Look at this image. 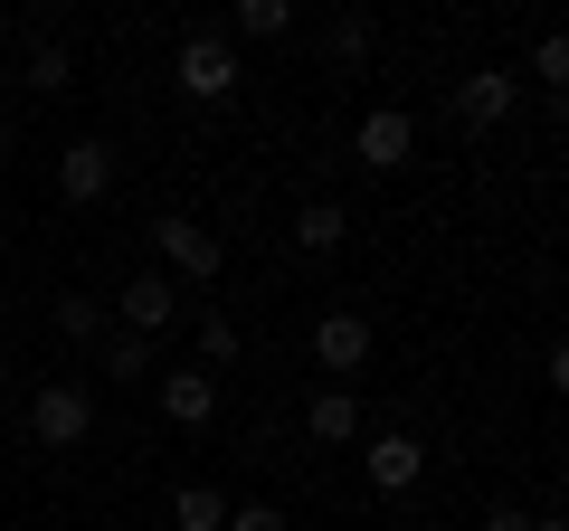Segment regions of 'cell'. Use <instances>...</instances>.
Instances as JSON below:
<instances>
[{
    "mask_svg": "<svg viewBox=\"0 0 569 531\" xmlns=\"http://www.w3.org/2000/svg\"><path fill=\"white\" fill-rule=\"evenodd\" d=\"M152 247H162V266H171V275H190V285H219V266H228L219 228L181 219V209H162V219H152Z\"/></svg>",
    "mask_w": 569,
    "mask_h": 531,
    "instance_id": "1",
    "label": "cell"
},
{
    "mask_svg": "<svg viewBox=\"0 0 569 531\" xmlns=\"http://www.w3.org/2000/svg\"><path fill=\"white\" fill-rule=\"evenodd\" d=\"M29 428H39V447H86V437H96V389L86 380H48L39 399H29Z\"/></svg>",
    "mask_w": 569,
    "mask_h": 531,
    "instance_id": "2",
    "label": "cell"
},
{
    "mask_svg": "<svg viewBox=\"0 0 569 531\" xmlns=\"http://www.w3.org/2000/svg\"><path fill=\"white\" fill-rule=\"evenodd\" d=\"M171 77H181V96L228 104V96H238V48H228L219 29H190V39H181V58H171Z\"/></svg>",
    "mask_w": 569,
    "mask_h": 531,
    "instance_id": "3",
    "label": "cell"
},
{
    "mask_svg": "<svg viewBox=\"0 0 569 531\" xmlns=\"http://www.w3.org/2000/svg\"><path fill=\"white\" fill-rule=\"evenodd\" d=\"M351 152H361V171H399L408 152H418V114H408V104H370L361 133H351Z\"/></svg>",
    "mask_w": 569,
    "mask_h": 531,
    "instance_id": "4",
    "label": "cell"
},
{
    "mask_svg": "<svg viewBox=\"0 0 569 531\" xmlns=\"http://www.w3.org/2000/svg\"><path fill=\"white\" fill-rule=\"evenodd\" d=\"M104 190H114V143H96V133L67 143V152H58V200H67V209H96Z\"/></svg>",
    "mask_w": 569,
    "mask_h": 531,
    "instance_id": "5",
    "label": "cell"
},
{
    "mask_svg": "<svg viewBox=\"0 0 569 531\" xmlns=\"http://www.w3.org/2000/svg\"><path fill=\"white\" fill-rule=\"evenodd\" d=\"M361 474H370V493H408V484L427 474V447H418L408 428H380V437L361 447Z\"/></svg>",
    "mask_w": 569,
    "mask_h": 531,
    "instance_id": "6",
    "label": "cell"
},
{
    "mask_svg": "<svg viewBox=\"0 0 569 531\" xmlns=\"http://www.w3.org/2000/svg\"><path fill=\"white\" fill-rule=\"evenodd\" d=\"M313 361H323L332 380H351V370L370 361V313H323V323H313Z\"/></svg>",
    "mask_w": 569,
    "mask_h": 531,
    "instance_id": "7",
    "label": "cell"
},
{
    "mask_svg": "<svg viewBox=\"0 0 569 531\" xmlns=\"http://www.w3.org/2000/svg\"><path fill=\"white\" fill-rule=\"evenodd\" d=\"M114 313H123V332H142V342H152V332H162L171 313H181V285H171V275H133Z\"/></svg>",
    "mask_w": 569,
    "mask_h": 531,
    "instance_id": "8",
    "label": "cell"
},
{
    "mask_svg": "<svg viewBox=\"0 0 569 531\" xmlns=\"http://www.w3.org/2000/svg\"><path fill=\"white\" fill-rule=\"evenodd\" d=\"M162 418L171 428H209L219 418V380L209 370H162Z\"/></svg>",
    "mask_w": 569,
    "mask_h": 531,
    "instance_id": "9",
    "label": "cell"
},
{
    "mask_svg": "<svg viewBox=\"0 0 569 531\" xmlns=\"http://www.w3.org/2000/svg\"><path fill=\"white\" fill-rule=\"evenodd\" d=\"M456 114H466L475 133H485V123H503V114H512V67H475V77L456 86Z\"/></svg>",
    "mask_w": 569,
    "mask_h": 531,
    "instance_id": "10",
    "label": "cell"
},
{
    "mask_svg": "<svg viewBox=\"0 0 569 531\" xmlns=\"http://www.w3.org/2000/svg\"><path fill=\"white\" fill-rule=\"evenodd\" d=\"M305 428H313V447H351V437H361V399H351V389H323L305 409Z\"/></svg>",
    "mask_w": 569,
    "mask_h": 531,
    "instance_id": "11",
    "label": "cell"
},
{
    "mask_svg": "<svg viewBox=\"0 0 569 531\" xmlns=\"http://www.w3.org/2000/svg\"><path fill=\"white\" fill-rule=\"evenodd\" d=\"M342 238H351L342 200H305V209H295V247H305V257H332Z\"/></svg>",
    "mask_w": 569,
    "mask_h": 531,
    "instance_id": "12",
    "label": "cell"
},
{
    "mask_svg": "<svg viewBox=\"0 0 569 531\" xmlns=\"http://www.w3.org/2000/svg\"><path fill=\"white\" fill-rule=\"evenodd\" d=\"M171 522L181 531H228V493L219 484H181L171 493Z\"/></svg>",
    "mask_w": 569,
    "mask_h": 531,
    "instance_id": "13",
    "label": "cell"
},
{
    "mask_svg": "<svg viewBox=\"0 0 569 531\" xmlns=\"http://www.w3.org/2000/svg\"><path fill=\"white\" fill-rule=\"evenodd\" d=\"M96 361H104V380H152V342L142 332H104Z\"/></svg>",
    "mask_w": 569,
    "mask_h": 531,
    "instance_id": "14",
    "label": "cell"
},
{
    "mask_svg": "<svg viewBox=\"0 0 569 531\" xmlns=\"http://www.w3.org/2000/svg\"><path fill=\"white\" fill-rule=\"evenodd\" d=\"M58 342H77V351L104 342V304L96 294H58Z\"/></svg>",
    "mask_w": 569,
    "mask_h": 531,
    "instance_id": "15",
    "label": "cell"
},
{
    "mask_svg": "<svg viewBox=\"0 0 569 531\" xmlns=\"http://www.w3.org/2000/svg\"><path fill=\"white\" fill-rule=\"evenodd\" d=\"M228 29H238V39H284V29H295V10H284V0H238V10H228Z\"/></svg>",
    "mask_w": 569,
    "mask_h": 531,
    "instance_id": "16",
    "label": "cell"
},
{
    "mask_svg": "<svg viewBox=\"0 0 569 531\" xmlns=\"http://www.w3.org/2000/svg\"><path fill=\"white\" fill-rule=\"evenodd\" d=\"M29 86H39V96H67V86H77V58H67V39L29 48Z\"/></svg>",
    "mask_w": 569,
    "mask_h": 531,
    "instance_id": "17",
    "label": "cell"
},
{
    "mask_svg": "<svg viewBox=\"0 0 569 531\" xmlns=\"http://www.w3.org/2000/svg\"><path fill=\"white\" fill-rule=\"evenodd\" d=\"M370 39H380V29H370V10H342V20L323 29V48H332V58H370Z\"/></svg>",
    "mask_w": 569,
    "mask_h": 531,
    "instance_id": "18",
    "label": "cell"
},
{
    "mask_svg": "<svg viewBox=\"0 0 569 531\" xmlns=\"http://www.w3.org/2000/svg\"><path fill=\"white\" fill-rule=\"evenodd\" d=\"M238 323H228V313H209V323H200V370H228V361H238Z\"/></svg>",
    "mask_w": 569,
    "mask_h": 531,
    "instance_id": "19",
    "label": "cell"
},
{
    "mask_svg": "<svg viewBox=\"0 0 569 531\" xmlns=\"http://www.w3.org/2000/svg\"><path fill=\"white\" fill-rule=\"evenodd\" d=\"M531 77H541V86H569V39H560V29H541V48H531Z\"/></svg>",
    "mask_w": 569,
    "mask_h": 531,
    "instance_id": "20",
    "label": "cell"
},
{
    "mask_svg": "<svg viewBox=\"0 0 569 531\" xmlns=\"http://www.w3.org/2000/svg\"><path fill=\"white\" fill-rule=\"evenodd\" d=\"M228 531H284L276 503H228Z\"/></svg>",
    "mask_w": 569,
    "mask_h": 531,
    "instance_id": "21",
    "label": "cell"
},
{
    "mask_svg": "<svg viewBox=\"0 0 569 531\" xmlns=\"http://www.w3.org/2000/svg\"><path fill=\"white\" fill-rule=\"evenodd\" d=\"M485 531H531V512H512V503H503V512H485Z\"/></svg>",
    "mask_w": 569,
    "mask_h": 531,
    "instance_id": "22",
    "label": "cell"
},
{
    "mask_svg": "<svg viewBox=\"0 0 569 531\" xmlns=\"http://www.w3.org/2000/svg\"><path fill=\"white\" fill-rule=\"evenodd\" d=\"M531 531H569V522H560V512H531Z\"/></svg>",
    "mask_w": 569,
    "mask_h": 531,
    "instance_id": "23",
    "label": "cell"
},
{
    "mask_svg": "<svg viewBox=\"0 0 569 531\" xmlns=\"http://www.w3.org/2000/svg\"><path fill=\"white\" fill-rule=\"evenodd\" d=\"M0 162H10V123H0Z\"/></svg>",
    "mask_w": 569,
    "mask_h": 531,
    "instance_id": "24",
    "label": "cell"
}]
</instances>
